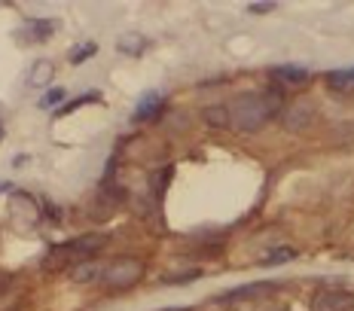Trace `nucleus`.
<instances>
[{
	"mask_svg": "<svg viewBox=\"0 0 354 311\" xmlns=\"http://www.w3.org/2000/svg\"><path fill=\"white\" fill-rule=\"evenodd\" d=\"M162 110V95L159 92H150V95H144V101H141V107L135 110V120L138 122H144V120H153Z\"/></svg>",
	"mask_w": 354,
	"mask_h": 311,
	"instance_id": "obj_11",
	"label": "nucleus"
},
{
	"mask_svg": "<svg viewBox=\"0 0 354 311\" xmlns=\"http://www.w3.org/2000/svg\"><path fill=\"white\" fill-rule=\"evenodd\" d=\"M275 0H257V3H248V10L250 12H257V16H263V12H272V10H275Z\"/></svg>",
	"mask_w": 354,
	"mask_h": 311,
	"instance_id": "obj_18",
	"label": "nucleus"
},
{
	"mask_svg": "<svg viewBox=\"0 0 354 311\" xmlns=\"http://www.w3.org/2000/svg\"><path fill=\"white\" fill-rule=\"evenodd\" d=\"M62 98H64L62 88H53V92H46V95L40 98V107H43V110H49V107H55V104L62 101Z\"/></svg>",
	"mask_w": 354,
	"mask_h": 311,
	"instance_id": "obj_17",
	"label": "nucleus"
},
{
	"mask_svg": "<svg viewBox=\"0 0 354 311\" xmlns=\"http://www.w3.org/2000/svg\"><path fill=\"white\" fill-rule=\"evenodd\" d=\"M98 52V46L95 43H83V46H73L71 49V64H83V62H88V58Z\"/></svg>",
	"mask_w": 354,
	"mask_h": 311,
	"instance_id": "obj_16",
	"label": "nucleus"
},
{
	"mask_svg": "<svg viewBox=\"0 0 354 311\" xmlns=\"http://www.w3.org/2000/svg\"><path fill=\"white\" fill-rule=\"evenodd\" d=\"M284 110L281 88H263V92H245L230 104V120L235 131H260L275 113Z\"/></svg>",
	"mask_w": 354,
	"mask_h": 311,
	"instance_id": "obj_1",
	"label": "nucleus"
},
{
	"mask_svg": "<svg viewBox=\"0 0 354 311\" xmlns=\"http://www.w3.org/2000/svg\"><path fill=\"white\" fill-rule=\"evenodd\" d=\"M107 238L98 232H86L80 235V238H71L64 244H58V247H53L46 254V259H43V269L46 272H62V269H73L77 263H86V259H95V254L98 250H104Z\"/></svg>",
	"mask_w": 354,
	"mask_h": 311,
	"instance_id": "obj_2",
	"label": "nucleus"
},
{
	"mask_svg": "<svg viewBox=\"0 0 354 311\" xmlns=\"http://www.w3.org/2000/svg\"><path fill=\"white\" fill-rule=\"evenodd\" d=\"M0 138H3V131H0Z\"/></svg>",
	"mask_w": 354,
	"mask_h": 311,
	"instance_id": "obj_20",
	"label": "nucleus"
},
{
	"mask_svg": "<svg viewBox=\"0 0 354 311\" xmlns=\"http://www.w3.org/2000/svg\"><path fill=\"white\" fill-rule=\"evenodd\" d=\"M205 122L211 129H232V120H230V104H214V107H205Z\"/></svg>",
	"mask_w": 354,
	"mask_h": 311,
	"instance_id": "obj_9",
	"label": "nucleus"
},
{
	"mask_svg": "<svg viewBox=\"0 0 354 311\" xmlns=\"http://www.w3.org/2000/svg\"><path fill=\"white\" fill-rule=\"evenodd\" d=\"M116 49H120L122 55H141V52L147 49V37L131 31V34H125V37L116 40Z\"/></svg>",
	"mask_w": 354,
	"mask_h": 311,
	"instance_id": "obj_10",
	"label": "nucleus"
},
{
	"mask_svg": "<svg viewBox=\"0 0 354 311\" xmlns=\"http://www.w3.org/2000/svg\"><path fill=\"white\" fill-rule=\"evenodd\" d=\"M202 278V269H187V272H168L165 278V284H189V281H198Z\"/></svg>",
	"mask_w": 354,
	"mask_h": 311,
	"instance_id": "obj_15",
	"label": "nucleus"
},
{
	"mask_svg": "<svg viewBox=\"0 0 354 311\" xmlns=\"http://www.w3.org/2000/svg\"><path fill=\"white\" fill-rule=\"evenodd\" d=\"M159 311H193V308H187V305H171V308H159Z\"/></svg>",
	"mask_w": 354,
	"mask_h": 311,
	"instance_id": "obj_19",
	"label": "nucleus"
},
{
	"mask_svg": "<svg viewBox=\"0 0 354 311\" xmlns=\"http://www.w3.org/2000/svg\"><path fill=\"white\" fill-rule=\"evenodd\" d=\"M275 293H278L275 281H254V284L232 287V290L217 296L214 302H220V305H235V302H263V299H269V296H275Z\"/></svg>",
	"mask_w": 354,
	"mask_h": 311,
	"instance_id": "obj_4",
	"label": "nucleus"
},
{
	"mask_svg": "<svg viewBox=\"0 0 354 311\" xmlns=\"http://www.w3.org/2000/svg\"><path fill=\"white\" fill-rule=\"evenodd\" d=\"M315 311H354V293L342 287H327L315 296Z\"/></svg>",
	"mask_w": 354,
	"mask_h": 311,
	"instance_id": "obj_6",
	"label": "nucleus"
},
{
	"mask_svg": "<svg viewBox=\"0 0 354 311\" xmlns=\"http://www.w3.org/2000/svg\"><path fill=\"white\" fill-rule=\"evenodd\" d=\"M272 79H278L284 86H306L312 79V73L299 68V64H278V68H272Z\"/></svg>",
	"mask_w": 354,
	"mask_h": 311,
	"instance_id": "obj_7",
	"label": "nucleus"
},
{
	"mask_svg": "<svg viewBox=\"0 0 354 311\" xmlns=\"http://www.w3.org/2000/svg\"><path fill=\"white\" fill-rule=\"evenodd\" d=\"M327 86L333 88V92H351L354 88V68L351 70H330Z\"/></svg>",
	"mask_w": 354,
	"mask_h": 311,
	"instance_id": "obj_13",
	"label": "nucleus"
},
{
	"mask_svg": "<svg viewBox=\"0 0 354 311\" xmlns=\"http://www.w3.org/2000/svg\"><path fill=\"white\" fill-rule=\"evenodd\" d=\"M49 79H55V68H53V62H37L34 68H31V86H46Z\"/></svg>",
	"mask_w": 354,
	"mask_h": 311,
	"instance_id": "obj_14",
	"label": "nucleus"
},
{
	"mask_svg": "<svg viewBox=\"0 0 354 311\" xmlns=\"http://www.w3.org/2000/svg\"><path fill=\"white\" fill-rule=\"evenodd\" d=\"M147 275V265L144 259L138 256H116L110 259L101 272V284H104L107 293H125V290H135L138 284Z\"/></svg>",
	"mask_w": 354,
	"mask_h": 311,
	"instance_id": "obj_3",
	"label": "nucleus"
},
{
	"mask_svg": "<svg viewBox=\"0 0 354 311\" xmlns=\"http://www.w3.org/2000/svg\"><path fill=\"white\" fill-rule=\"evenodd\" d=\"M315 116H318V107H315V101L308 98H299L293 104H287L281 110V125L287 131H306L315 125Z\"/></svg>",
	"mask_w": 354,
	"mask_h": 311,
	"instance_id": "obj_5",
	"label": "nucleus"
},
{
	"mask_svg": "<svg viewBox=\"0 0 354 311\" xmlns=\"http://www.w3.org/2000/svg\"><path fill=\"white\" fill-rule=\"evenodd\" d=\"M73 281H77V284H92L95 278H101V272H104V265L101 263H95V259H86V263H77L73 265Z\"/></svg>",
	"mask_w": 354,
	"mask_h": 311,
	"instance_id": "obj_8",
	"label": "nucleus"
},
{
	"mask_svg": "<svg viewBox=\"0 0 354 311\" xmlns=\"http://www.w3.org/2000/svg\"><path fill=\"white\" fill-rule=\"evenodd\" d=\"M299 256L297 247H275L272 254H266L260 259V265H266V269H272V265H284V263H293V259Z\"/></svg>",
	"mask_w": 354,
	"mask_h": 311,
	"instance_id": "obj_12",
	"label": "nucleus"
}]
</instances>
